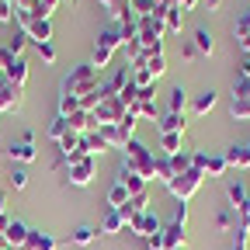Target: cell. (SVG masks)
Segmentation results:
<instances>
[{
  "label": "cell",
  "instance_id": "cell-23",
  "mask_svg": "<svg viewBox=\"0 0 250 250\" xmlns=\"http://www.w3.org/2000/svg\"><path fill=\"white\" fill-rule=\"evenodd\" d=\"M164 243H167V247H188V229H184V223H167V226H164Z\"/></svg>",
  "mask_w": 250,
  "mask_h": 250
},
{
  "label": "cell",
  "instance_id": "cell-13",
  "mask_svg": "<svg viewBox=\"0 0 250 250\" xmlns=\"http://www.w3.org/2000/svg\"><path fill=\"white\" fill-rule=\"evenodd\" d=\"M7 153H11V160H18V164H31V160H35V132H24V139L14 143Z\"/></svg>",
  "mask_w": 250,
  "mask_h": 250
},
{
  "label": "cell",
  "instance_id": "cell-27",
  "mask_svg": "<svg viewBox=\"0 0 250 250\" xmlns=\"http://www.w3.org/2000/svg\"><path fill=\"white\" fill-rule=\"evenodd\" d=\"M215 101H219V94H215V90L208 87V90H202L198 98L191 101V111H195V115H208V111L215 108Z\"/></svg>",
  "mask_w": 250,
  "mask_h": 250
},
{
  "label": "cell",
  "instance_id": "cell-2",
  "mask_svg": "<svg viewBox=\"0 0 250 250\" xmlns=\"http://www.w3.org/2000/svg\"><path fill=\"white\" fill-rule=\"evenodd\" d=\"M125 153V160H122V167L125 170H132V174H139L143 181H149L153 177V160H156V153L146 146V143H139V139H132L129 146L122 149Z\"/></svg>",
  "mask_w": 250,
  "mask_h": 250
},
{
  "label": "cell",
  "instance_id": "cell-17",
  "mask_svg": "<svg viewBox=\"0 0 250 250\" xmlns=\"http://www.w3.org/2000/svg\"><path fill=\"white\" fill-rule=\"evenodd\" d=\"M223 160H226V167L250 170V146H229V149H223Z\"/></svg>",
  "mask_w": 250,
  "mask_h": 250
},
{
  "label": "cell",
  "instance_id": "cell-33",
  "mask_svg": "<svg viewBox=\"0 0 250 250\" xmlns=\"http://www.w3.org/2000/svg\"><path fill=\"white\" fill-rule=\"evenodd\" d=\"M66 132H70V125H66V118H59V115L52 118V125H49V129H45V136H49L52 143H59V139H62V136H66Z\"/></svg>",
  "mask_w": 250,
  "mask_h": 250
},
{
  "label": "cell",
  "instance_id": "cell-51",
  "mask_svg": "<svg viewBox=\"0 0 250 250\" xmlns=\"http://www.w3.org/2000/svg\"><path fill=\"white\" fill-rule=\"evenodd\" d=\"M167 250H184V247H167Z\"/></svg>",
  "mask_w": 250,
  "mask_h": 250
},
{
  "label": "cell",
  "instance_id": "cell-50",
  "mask_svg": "<svg viewBox=\"0 0 250 250\" xmlns=\"http://www.w3.org/2000/svg\"><path fill=\"white\" fill-rule=\"evenodd\" d=\"M0 215H4V195H0Z\"/></svg>",
  "mask_w": 250,
  "mask_h": 250
},
{
  "label": "cell",
  "instance_id": "cell-48",
  "mask_svg": "<svg viewBox=\"0 0 250 250\" xmlns=\"http://www.w3.org/2000/svg\"><path fill=\"white\" fill-rule=\"evenodd\" d=\"M174 4H177V7H181V11H191V7H195V4H198V0H174Z\"/></svg>",
  "mask_w": 250,
  "mask_h": 250
},
{
  "label": "cell",
  "instance_id": "cell-12",
  "mask_svg": "<svg viewBox=\"0 0 250 250\" xmlns=\"http://www.w3.org/2000/svg\"><path fill=\"white\" fill-rule=\"evenodd\" d=\"M28 233H31V226H28V223H21V219H11V226L0 233V236H4L7 250H21V247H24V240H28Z\"/></svg>",
  "mask_w": 250,
  "mask_h": 250
},
{
  "label": "cell",
  "instance_id": "cell-20",
  "mask_svg": "<svg viewBox=\"0 0 250 250\" xmlns=\"http://www.w3.org/2000/svg\"><path fill=\"white\" fill-rule=\"evenodd\" d=\"M80 143H83V153H87V156H94V153H104V149H111L101 129H98V132H83V136H80Z\"/></svg>",
  "mask_w": 250,
  "mask_h": 250
},
{
  "label": "cell",
  "instance_id": "cell-35",
  "mask_svg": "<svg viewBox=\"0 0 250 250\" xmlns=\"http://www.w3.org/2000/svg\"><path fill=\"white\" fill-rule=\"evenodd\" d=\"M170 167H174V177L184 174V170H191V167H195V164H191V153H174V156H170Z\"/></svg>",
  "mask_w": 250,
  "mask_h": 250
},
{
  "label": "cell",
  "instance_id": "cell-40",
  "mask_svg": "<svg viewBox=\"0 0 250 250\" xmlns=\"http://www.w3.org/2000/svg\"><path fill=\"white\" fill-rule=\"evenodd\" d=\"M233 215H236L233 208H229V212H219V215H215V226H219V229H233Z\"/></svg>",
  "mask_w": 250,
  "mask_h": 250
},
{
  "label": "cell",
  "instance_id": "cell-8",
  "mask_svg": "<svg viewBox=\"0 0 250 250\" xmlns=\"http://www.w3.org/2000/svg\"><path fill=\"white\" fill-rule=\"evenodd\" d=\"M129 233L149 240V236H156V233H164V223H160V215H156L153 208H146V212H139L132 223H129Z\"/></svg>",
  "mask_w": 250,
  "mask_h": 250
},
{
  "label": "cell",
  "instance_id": "cell-25",
  "mask_svg": "<svg viewBox=\"0 0 250 250\" xmlns=\"http://www.w3.org/2000/svg\"><path fill=\"white\" fill-rule=\"evenodd\" d=\"M4 77L11 80V83H18V87H24L28 83V62L21 59V56H14V62H11V66L4 70Z\"/></svg>",
  "mask_w": 250,
  "mask_h": 250
},
{
  "label": "cell",
  "instance_id": "cell-10",
  "mask_svg": "<svg viewBox=\"0 0 250 250\" xmlns=\"http://www.w3.org/2000/svg\"><path fill=\"white\" fill-rule=\"evenodd\" d=\"M94 174H98L94 156H80V160L70 164V184H77V188H87V184L94 181Z\"/></svg>",
  "mask_w": 250,
  "mask_h": 250
},
{
  "label": "cell",
  "instance_id": "cell-15",
  "mask_svg": "<svg viewBox=\"0 0 250 250\" xmlns=\"http://www.w3.org/2000/svg\"><path fill=\"white\" fill-rule=\"evenodd\" d=\"M160 11H164V28H167V35H177V31L184 28V11L174 4V0H167Z\"/></svg>",
  "mask_w": 250,
  "mask_h": 250
},
{
  "label": "cell",
  "instance_id": "cell-32",
  "mask_svg": "<svg viewBox=\"0 0 250 250\" xmlns=\"http://www.w3.org/2000/svg\"><path fill=\"white\" fill-rule=\"evenodd\" d=\"M184 108H188V90L177 83V87L170 90V108H167V111H181V115H184Z\"/></svg>",
  "mask_w": 250,
  "mask_h": 250
},
{
  "label": "cell",
  "instance_id": "cell-49",
  "mask_svg": "<svg viewBox=\"0 0 250 250\" xmlns=\"http://www.w3.org/2000/svg\"><path fill=\"white\" fill-rule=\"evenodd\" d=\"M202 4H205L208 11H219V7H223V0H202Z\"/></svg>",
  "mask_w": 250,
  "mask_h": 250
},
{
  "label": "cell",
  "instance_id": "cell-5",
  "mask_svg": "<svg viewBox=\"0 0 250 250\" xmlns=\"http://www.w3.org/2000/svg\"><path fill=\"white\" fill-rule=\"evenodd\" d=\"M202 181H205V174L198 170V167H191V170H184V174H177L167 188H170V195L177 198V202H191L195 198V191L202 188Z\"/></svg>",
  "mask_w": 250,
  "mask_h": 250
},
{
  "label": "cell",
  "instance_id": "cell-9",
  "mask_svg": "<svg viewBox=\"0 0 250 250\" xmlns=\"http://www.w3.org/2000/svg\"><path fill=\"white\" fill-rule=\"evenodd\" d=\"M21 104H24V87L11 83L0 73V111H21Z\"/></svg>",
  "mask_w": 250,
  "mask_h": 250
},
{
  "label": "cell",
  "instance_id": "cell-28",
  "mask_svg": "<svg viewBox=\"0 0 250 250\" xmlns=\"http://www.w3.org/2000/svg\"><path fill=\"white\" fill-rule=\"evenodd\" d=\"M143 66L149 70V77H153V80H160V77L167 73V56H164V52H156V56H149V52H146V62H143Z\"/></svg>",
  "mask_w": 250,
  "mask_h": 250
},
{
  "label": "cell",
  "instance_id": "cell-16",
  "mask_svg": "<svg viewBox=\"0 0 250 250\" xmlns=\"http://www.w3.org/2000/svg\"><path fill=\"white\" fill-rule=\"evenodd\" d=\"M156 129H160V136H167V132L184 136V132H188V122H184V115H181V111H167V115H160Z\"/></svg>",
  "mask_w": 250,
  "mask_h": 250
},
{
  "label": "cell",
  "instance_id": "cell-26",
  "mask_svg": "<svg viewBox=\"0 0 250 250\" xmlns=\"http://www.w3.org/2000/svg\"><path fill=\"white\" fill-rule=\"evenodd\" d=\"M233 35H236V45H240L243 52H250V14H240V18H236Z\"/></svg>",
  "mask_w": 250,
  "mask_h": 250
},
{
  "label": "cell",
  "instance_id": "cell-38",
  "mask_svg": "<svg viewBox=\"0 0 250 250\" xmlns=\"http://www.w3.org/2000/svg\"><path fill=\"white\" fill-rule=\"evenodd\" d=\"M247 247H250V229L236 226V236H233V247L229 250H247Z\"/></svg>",
  "mask_w": 250,
  "mask_h": 250
},
{
  "label": "cell",
  "instance_id": "cell-37",
  "mask_svg": "<svg viewBox=\"0 0 250 250\" xmlns=\"http://www.w3.org/2000/svg\"><path fill=\"white\" fill-rule=\"evenodd\" d=\"M24 42H28V35H24V31H14V35L7 39V52H11V56H21Z\"/></svg>",
  "mask_w": 250,
  "mask_h": 250
},
{
  "label": "cell",
  "instance_id": "cell-42",
  "mask_svg": "<svg viewBox=\"0 0 250 250\" xmlns=\"http://www.w3.org/2000/svg\"><path fill=\"white\" fill-rule=\"evenodd\" d=\"M14 18V7H11V0H0V24H7Z\"/></svg>",
  "mask_w": 250,
  "mask_h": 250
},
{
  "label": "cell",
  "instance_id": "cell-41",
  "mask_svg": "<svg viewBox=\"0 0 250 250\" xmlns=\"http://www.w3.org/2000/svg\"><path fill=\"white\" fill-rule=\"evenodd\" d=\"M11 188H14V191H24V188H28V174L24 170H14L11 174Z\"/></svg>",
  "mask_w": 250,
  "mask_h": 250
},
{
  "label": "cell",
  "instance_id": "cell-19",
  "mask_svg": "<svg viewBox=\"0 0 250 250\" xmlns=\"http://www.w3.org/2000/svg\"><path fill=\"white\" fill-rule=\"evenodd\" d=\"M118 181L125 184V191H129V195H143V191H149V181H143L139 174H132V170H118Z\"/></svg>",
  "mask_w": 250,
  "mask_h": 250
},
{
  "label": "cell",
  "instance_id": "cell-30",
  "mask_svg": "<svg viewBox=\"0 0 250 250\" xmlns=\"http://www.w3.org/2000/svg\"><path fill=\"white\" fill-rule=\"evenodd\" d=\"M132 195L129 191H125V184L118 181V184H111V191H108V208H122L125 202H129Z\"/></svg>",
  "mask_w": 250,
  "mask_h": 250
},
{
  "label": "cell",
  "instance_id": "cell-21",
  "mask_svg": "<svg viewBox=\"0 0 250 250\" xmlns=\"http://www.w3.org/2000/svg\"><path fill=\"white\" fill-rule=\"evenodd\" d=\"M226 198H229V208H233V212H240V208L250 202V195H247L243 181H229V184H226Z\"/></svg>",
  "mask_w": 250,
  "mask_h": 250
},
{
  "label": "cell",
  "instance_id": "cell-45",
  "mask_svg": "<svg viewBox=\"0 0 250 250\" xmlns=\"http://www.w3.org/2000/svg\"><path fill=\"white\" fill-rule=\"evenodd\" d=\"M174 223H188V202H177V208H174Z\"/></svg>",
  "mask_w": 250,
  "mask_h": 250
},
{
  "label": "cell",
  "instance_id": "cell-47",
  "mask_svg": "<svg viewBox=\"0 0 250 250\" xmlns=\"http://www.w3.org/2000/svg\"><path fill=\"white\" fill-rule=\"evenodd\" d=\"M181 56H184V59H195V56H198L195 42H184V45H181Z\"/></svg>",
  "mask_w": 250,
  "mask_h": 250
},
{
  "label": "cell",
  "instance_id": "cell-3",
  "mask_svg": "<svg viewBox=\"0 0 250 250\" xmlns=\"http://www.w3.org/2000/svg\"><path fill=\"white\" fill-rule=\"evenodd\" d=\"M122 49V28L118 24H108L101 35H98V42H94V70H104L108 62L115 59V52Z\"/></svg>",
  "mask_w": 250,
  "mask_h": 250
},
{
  "label": "cell",
  "instance_id": "cell-36",
  "mask_svg": "<svg viewBox=\"0 0 250 250\" xmlns=\"http://www.w3.org/2000/svg\"><path fill=\"white\" fill-rule=\"evenodd\" d=\"M73 111H80V98H70V94H59V115L66 118V115H73Z\"/></svg>",
  "mask_w": 250,
  "mask_h": 250
},
{
  "label": "cell",
  "instance_id": "cell-7",
  "mask_svg": "<svg viewBox=\"0 0 250 250\" xmlns=\"http://www.w3.org/2000/svg\"><path fill=\"white\" fill-rule=\"evenodd\" d=\"M191 164H195L205 177H223V174H226V160H223V153L195 149V153H191Z\"/></svg>",
  "mask_w": 250,
  "mask_h": 250
},
{
  "label": "cell",
  "instance_id": "cell-1",
  "mask_svg": "<svg viewBox=\"0 0 250 250\" xmlns=\"http://www.w3.org/2000/svg\"><path fill=\"white\" fill-rule=\"evenodd\" d=\"M101 80H98V70H94V62H83V66H73L66 77H62V94H70V98H87L90 90H98Z\"/></svg>",
  "mask_w": 250,
  "mask_h": 250
},
{
  "label": "cell",
  "instance_id": "cell-4",
  "mask_svg": "<svg viewBox=\"0 0 250 250\" xmlns=\"http://www.w3.org/2000/svg\"><path fill=\"white\" fill-rule=\"evenodd\" d=\"M136 122H139V115H132V111H125V118L122 122H115V125H104V139H108V146L111 149H125L132 139H136Z\"/></svg>",
  "mask_w": 250,
  "mask_h": 250
},
{
  "label": "cell",
  "instance_id": "cell-11",
  "mask_svg": "<svg viewBox=\"0 0 250 250\" xmlns=\"http://www.w3.org/2000/svg\"><path fill=\"white\" fill-rule=\"evenodd\" d=\"M156 83L153 87H139V98H136V104H132V115H139V118H153L156 122V115H160V108H156Z\"/></svg>",
  "mask_w": 250,
  "mask_h": 250
},
{
  "label": "cell",
  "instance_id": "cell-46",
  "mask_svg": "<svg viewBox=\"0 0 250 250\" xmlns=\"http://www.w3.org/2000/svg\"><path fill=\"white\" fill-rule=\"evenodd\" d=\"M240 80H250V52H243L240 59Z\"/></svg>",
  "mask_w": 250,
  "mask_h": 250
},
{
  "label": "cell",
  "instance_id": "cell-14",
  "mask_svg": "<svg viewBox=\"0 0 250 250\" xmlns=\"http://www.w3.org/2000/svg\"><path fill=\"white\" fill-rule=\"evenodd\" d=\"M146 208H149V191H143V195H132L129 202H125V205L118 208V215L125 219V226H129L132 219H136L139 212H146Z\"/></svg>",
  "mask_w": 250,
  "mask_h": 250
},
{
  "label": "cell",
  "instance_id": "cell-18",
  "mask_svg": "<svg viewBox=\"0 0 250 250\" xmlns=\"http://www.w3.org/2000/svg\"><path fill=\"white\" fill-rule=\"evenodd\" d=\"M56 247H59V240H56L52 233H42V229H31L21 250H56Z\"/></svg>",
  "mask_w": 250,
  "mask_h": 250
},
{
  "label": "cell",
  "instance_id": "cell-6",
  "mask_svg": "<svg viewBox=\"0 0 250 250\" xmlns=\"http://www.w3.org/2000/svg\"><path fill=\"white\" fill-rule=\"evenodd\" d=\"M229 115H233L236 122H247V118H250V80H236V83H233Z\"/></svg>",
  "mask_w": 250,
  "mask_h": 250
},
{
  "label": "cell",
  "instance_id": "cell-24",
  "mask_svg": "<svg viewBox=\"0 0 250 250\" xmlns=\"http://www.w3.org/2000/svg\"><path fill=\"white\" fill-rule=\"evenodd\" d=\"M122 229H125V219L118 215V208H104V215H101V233L115 236V233H122Z\"/></svg>",
  "mask_w": 250,
  "mask_h": 250
},
{
  "label": "cell",
  "instance_id": "cell-22",
  "mask_svg": "<svg viewBox=\"0 0 250 250\" xmlns=\"http://www.w3.org/2000/svg\"><path fill=\"white\" fill-rule=\"evenodd\" d=\"M153 181H160V184H170L174 181V167H170V156L167 153H156V160H153Z\"/></svg>",
  "mask_w": 250,
  "mask_h": 250
},
{
  "label": "cell",
  "instance_id": "cell-34",
  "mask_svg": "<svg viewBox=\"0 0 250 250\" xmlns=\"http://www.w3.org/2000/svg\"><path fill=\"white\" fill-rule=\"evenodd\" d=\"M181 139H184V136H177V132H167V136H160V149H164L167 156H174V153H181Z\"/></svg>",
  "mask_w": 250,
  "mask_h": 250
},
{
  "label": "cell",
  "instance_id": "cell-44",
  "mask_svg": "<svg viewBox=\"0 0 250 250\" xmlns=\"http://www.w3.org/2000/svg\"><path fill=\"white\" fill-rule=\"evenodd\" d=\"M11 62H14V56L7 52V45H0V73H4V70L11 66Z\"/></svg>",
  "mask_w": 250,
  "mask_h": 250
},
{
  "label": "cell",
  "instance_id": "cell-31",
  "mask_svg": "<svg viewBox=\"0 0 250 250\" xmlns=\"http://www.w3.org/2000/svg\"><path fill=\"white\" fill-rule=\"evenodd\" d=\"M94 236H98V229H94V226H77L73 236H70V243H77V247H90Z\"/></svg>",
  "mask_w": 250,
  "mask_h": 250
},
{
  "label": "cell",
  "instance_id": "cell-39",
  "mask_svg": "<svg viewBox=\"0 0 250 250\" xmlns=\"http://www.w3.org/2000/svg\"><path fill=\"white\" fill-rule=\"evenodd\" d=\"M35 49H39L42 62H56V45H52V42H42V45H35Z\"/></svg>",
  "mask_w": 250,
  "mask_h": 250
},
{
  "label": "cell",
  "instance_id": "cell-43",
  "mask_svg": "<svg viewBox=\"0 0 250 250\" xmlns=\"http://www.w3.org/2000/svg\"><path fill=\"white\" fill-rule=\"evenodd\" d=\"M146 247H149V250H167V243H164V233L149 236V240H146Z\"/></svg>",
  "mask_w": 250,
  "mask_h": 250
},
{
  "label": "cell",
  "instance_id": "cell-29",
  "mask_svg": "<svg viewBox=\"0 0 250 250\" xmlns=\"http://www.w3.org/2000/svg\"><path fill=\"white\" fill-rule=\"evenodd\" d=\"M191 42H195L198 56H212V49H215V39H212V31H208V28H198Z\"/></svg>",
  "mask_w": 250,
  "mask_h": 250
}]
</instances>
